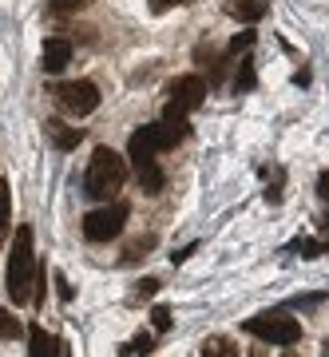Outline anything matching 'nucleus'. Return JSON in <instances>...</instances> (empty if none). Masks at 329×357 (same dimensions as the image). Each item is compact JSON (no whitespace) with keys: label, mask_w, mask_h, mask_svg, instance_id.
I'll list each match as a JSON object with an SVG mask.
<instances>
[{"label":"nucleus","mask_w":329,"mask_h":357,"mask_svg":"<svg viewBox=\"0 0 329 357\" xmlns=\"http://www.w3.org/2000/svg\"><path fill=\"white\" fill-rule=\"evenodd\" d=\"M123 183H127L123 155H115L112 147H95V155H91V163H88V175H84V195L112 203V195L119 191Z\"/></svg>","instance_id":"f257e3e1"},{"label":"nucleus","mask_w":329,"mask_h":357,"mask_svg":"<svg viewBox=\"0 0 329 357\" xmlns=\"http://www.w3.org/2000/svg\"><path fill=\"white\" fill-rule=\"evenodd\" d=\"M32 286H36V255H32V230L20 227L13 243V258H8V298L16 306L32 302Z\"/></svg>","instance_id":"f03ea898"},{"label":"nucleus","mask_w":329,"mask_h":357,"mask_svg":"<svg viewBox=\"0 0 329 357\" xmlns=\"http://www.w3.org/2000/svg\"><path fill=\"white\" fill-rule=\"evenodd\" d=\"M246 333H254L258 342L266 345H298L302 342V321L290 318L286 310H262V314H254V318H246Z\"/></svg>","instance_id":"7ed1b4c3"},{"label":"nucleus","mask_w":329,"mask_h":357,"mask_svg":"<svg viewBox=\"0 0 329 357\" xmlns=\"http://www.w3.org/2000/svg\"><path fill=\"white\" fill-rule=\"evenodd\" d=\"M183 135H187V128L159 119V123H147V128H139L135 135H131V143H127V155H131V163H143V159H155L159 151L175 147Z\"/></svg>","instance_id":"20e7f679"},{"label":"nucleus","mask_w":329,"mask_h":357,"mask_svg":"<svg viewBox=\"0 0 329 357\" xmlns=\"http://www.w3.org/2000/svg\"><path fill=\"white\" fill-rule=\"evenodd\" d=\"M206 100V79L203 76H178L171 79V88H167V112L163 119L167 123H178V128H187V115Z\"/></svg>","instance_id":"39448f33"},{"label":"nucleus","mask_w":329,"mask_h":357,"mask_svg":"<svg viewBox=\"0 0 329 357\" xmlns=\"http://www.w3.org/2000/svg\"><path fill=\"white\" fill-rule=\"evenodd\" d=\"M127 222V203H107L84 218V238L88 243H112Z\"/></svg>","instance_id":"423d86ee"},{"label":"nucleus","mask_w":329,"mask_h":357,"mask_svg":"<svg viewBox=\"0 0 329 357\" xmlns=\"http://www.w3.org/2000/svg\"><path fill=\"white\" fill-rule=\"evenodd\" d=\"M56 103L68 115H91L100 107V88L91 79H72V84H60L56 88Z\"/></svg>","instance_id":"0eeeda50"},{"label":"nucleus","mask_w":329,"mask_h":357,"mask_svg":"<svg viewBox=\"0 0 329 357\" xmlns=\"http://www.w3.org/2000/svg\"><path fill=\"white\" fill-rule=\"evenodd\" d=\"M72 64V40H63V36H52L48 44H44V72H63V68Z\"/></svg>","instance_id":"6e6552de"},{"label":"nucleus","mask_w":329,"mask_h":357,"mask_svg":"<svg viewBox=\"0 0 329 357\" xmlns=\"http://www.w3.org/2000/svg\"><path fill=\"white\" fill-rule=\"evenodd\" d=\"M44 135H48V143L56 147V151H72V147H79V139H84V131L68 128V123H60V119H48V123H44Z\"/></svg>","instance_id":"1a4fd4ad"},{"label":"nucleus","mask_w":329,"mask_h":357,"mask_svg":"<svg viewBox=\"0 0 329 357\" xmlns=\"http://www.w3.org/2000/svg\"><path fill=\"white\" fill-rule=\"evenodd\" d=\"M227 13L234 16V20H246V24H254V20H262V16L270 13V0H230Z\"/></svg>","instance_id":"9d476101"},{"label":"nucleus","mask_w":329,"mask_h":357,"mask_svg":"<svg viewBox=\"0 0 329 357\" xmlns=\"http://www.w3.org/2000/svg\"><path fill=\"white\" fill-rule=\"evenodd\" d=\"M135 178H139L143 195H159V191H163V171H159V163H155V159L135 163Z\"/></svg>","instance_id":"9b49d317"},{"label":"nucleus","mask_w":329,"mask_h":357,"mask_svg":"<svg viewBox=\"0 0 329 357\" xmlns=\"http://www.w3.org/2000/svg\"><path fill=\"white\" fill-rule=\"evenodd\" d=\"M28 354L32 357H60V337L48 333L44 326H32V349Z\"/></svg>","instance_id":"f8f14e48"},{"label":"nucleus","mask_w":329,"mask_h":357,"mask_svg":"<svg viewBox=\"0 0 329 357\" xmlns=\"http://www.w3.org/2000/svg\"><path fill=\"white\" fill-rule=\"evenodd\" d=\"M13 227V195H8V178H0V243L8 238Z\"/></svg>","instance_id":"ddd939ff"},{"label":"nucleus","mask_w":329,"mask_h":357,"mask_svg":"<svg viewBox=\"0 0 329 357\" xmlns=\"http://www.w3.org/2000/svg\"><path fill=\"white\" fill-rule=\"evenodd\" d=\"M203 357H238V349H234L230 337L215 333V337H206V342H203Z\"/></svg>","instance_id":"4468645a"},{"label":"nucleus","mask_w":329,"mask_h":357,"mask_svg":"<svg viewBox=\"0 0 329 357\" xmlns=\"http://www.w3.org/2000/svg\"><path fill=\"white\" fill-rule=\"evenodd\" d=\"M20 333H24V326H20V318H13L8 310H0V337H4V342H16Z\"/></svg>","instance_id":"2eb2a0df"},{"label":"nucleus","mask_w":329,"mask_h":357,"mask_svg":"<svg viewBox=\"0 0 329 357\" xmlns=\"http://www.w3.org/2000/svg\"><path fill=\"white\" fill-rule=\"evenodd\" d=\"M234 88L250 91L254 88V60H238V76H234Z\"/></svg>","instance_id":"dca6fc26"},{"label":"nucleus","mask_w":329,"mask_h":357,"mask_svg":"<svg viewBox=\"0 0 329 357\" xmlns=\"http://www.w3.org/2000/svg\"><path fill=\"white\" fill-rule=\"evenodd\" d=\"M290 250H302V258H317V255L329 250V243H309V238H302V243H293Z\"/></svg>","instance_id":"f3484780"},{"label":"nucleus","mask_w":329,"mask_h":357,"mask_svg":"<svg viewBox=\"0 0 329 357\" xmlns=\"http://www.w3.org/2000/svg\"><path fill=\"white\" fill-rule=\"evenodd\" d=\"M317 195H321V203H326V222H321V227H326V234H329V171L317 175Z\"/></svg>","instance_id":"a211bd4d"},{"label":"nucleus","mask_w":329,"mask_h":357,"mask_svg":"<svg viewBox=\"0 0 329 357\" xmlns=\"http://www.w3.org/2000/svg\"><path fill=\"white\" fill-rule=\"evenodd\" d=\"M88 0H52V13L56 16H68V13H79Z\"/></svg>","instance_id":"6ab92c4d"},{"label":"nucleus","mask_w":329,"mask_h":357,"mask_svg":"<svg viewBox=\"0 0 329 357\" xmlns=\"http://www.w3.org/2000/svg\"><path fill=\"white\" fill-rule=\"evenodd\" d=\"M151 318H155V330H159V333H163V330H171V310H167V306H155V314H151Z\"/></svg>","instance_id":"aec40b11"},{"label":"nucleus","mask_w":329,"mask_h":357,"mask_svg":"<svg viewBox=\"0 0 329 357\" xmlns=\"http://www.w3.org/2000/svg\"><path fill=\"white\" fill-rule=\"evenodd\" d=\"M254 44V32H242V36H234L230 40V56H238V52H246Z\"/></svg>","instance_id":"412c9836"},{"label":"nucleus","mask_w":329,"mask_h":357,"mask_svg":"<svg viewBox=\"0 0 329 357\" xmlns=\"http://www.w3.org/2000/svg\"><path fill=\"white\" fill-rule=\"evenodd\" d=\"M147 349H151V333H143V337H135L127 345V354H147Z\"/></svg>","instance_id":"4be33fe9"},{"label":"nucleus","mask_w":329,"mask_h":357,"mask_svg":"<svg viewBox=\"0 0 329 357\" xmlns=\"http://www.w3.org/2000/svg\"><path fill=\"white\" fill-rule=\"evenodd\" d=\"M151 13H167V8H178V4H190V0H147Z\"/></svg>","instance_id":"5701e85b"},{"label":"nucleus","mask_w":329,"mask_h":357,"mask_svg":"<svg viewBox=\"0 0 329 357\" xmlns=\"http://www.w3.org/2000/svg\"><path fill=\"white\" fill-rule=\"evenodd\" d=\"M56 286H60V298H63V302H72V286H68L63 278H56Z\"/></svg>","instance_id":"b1692460"},{"label":"nucleus","mask_w":329,"mask_h":357,"mask_svg":"<svg viewBox=\"0 0 329 357\" xmlns=\"http://www.w3.org/2000/svg\"><path fill=\"white\" fill-rule=\"evenodd\" d=\"M250 357H266V354H250ZM286 357H293V354H286Z\"/></svg>","instance_id":"393cba45"}]
</instances>
